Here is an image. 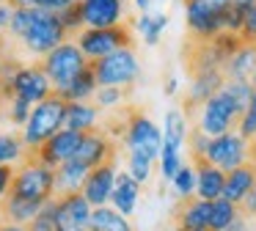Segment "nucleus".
<instances>
[{
    "mask_svg": "<svg viewBox=\"0 0 256 231\" xmlns=\"http://www.w3.org/2000/svg\"><path fill=\"white\" fill-rule=\"evenodd\" d=\"M110 130H113V135H122V140L127 143L130 154H140L146 160L160 157L162 135L154 126V121L144 116V110H138V108L118 110L110 121Z\"/></svg>",
    "mask_w": 256,
    "mask_h": 231,
    "instance_id": "obj_1",
    "label": "nucleus"
},
{
    "mask_svg": "<svg viewBox=\"0 0 256 231\" xmlns=\"http://www.w3.org/2000/svg\"><path fill=\"white\" fill-rule=\"evenodd\" d=\"M8 196L36 201V204H50L56 198V170L47 168L44 162H39L28 152V157L14 168V182Z\"/></svg>",
    "mask_w": 256,
    "mask_h": 231,
    "instance_id": "obj_2",
    "label": "nucleus"
},
{
    "mask_svg": "<svg viewBox=\"0 0 256 231\" xmlns=\"http://www.w3.org/2000/svg\"><path fill=\"white\" fill-rule=\"evenodd\" d=\"M64 118H66V102L52 91V96H47L44 102L34 104L30 110V118L25 124L22 140L28 152H36L42 143H47L52 135L64 130Z\"/></svg>",
    "mask_w": 256,
    "mask_h": 231,
    "instance_id": "obj_3",
    "label": "nucleus"
},
{
    "mask_svg": "<svg viewBox=\"0 0 256 231\" xmlns=\"http://www.w3.org/2000/svg\"><path fill=\"white\" fill-rule=\"evenodd\" d=\"M78 47L88 60H100L105 55H113L118 50H132V28L113 25V28H86L78 36Z\"/></svg>",
    "mask_w": 256,
    "mask_h": 231,
    "instance_id": "obj_4",
    "label": "nucleus"
},
{
    "mask_svg": "<svg viewBox=\"0 0 256 231\" xmlns=\"http://www.w3.org/2000/svg\"><path fill=\"white\" fill-rule=\"evenodd\" d=\"M39 66L44 69V74L50 77L52 88H56V91H64V88L88 66V58L83 55V50H80L78 44L64 42L61 47H56L50 55H44V60H42Z\"/></svg>",
    "mask_w": 256,
    "mask_h": 231,
    "instance_id": "obj_5",
    "label": "nucleus"
},
{
    "mask_svg": "<svg viewBox=\"0 0 256 231\" xmlns=\"http://www.w3.org/2000/svg\"><path fill=\"white\" fill-rule=\"evenodd\" d=\"M91 69L96 74V86L105 88V86H132L140 74V64L135 58V50H118L113 55H105L100 60H91Z\"/></svg>",
    "mask_w": 256,
    "mask_h": 231,
    "instance_id": "obj_6",
    "label": "nucleus"
},
{
    "mask_svg": "<svg viewBox=\"0 0 256 231\" xmlns=\"http://www.w3.org/2000/svg\"><path fill=\"white\" fill-rule=\"evenodd\" d=\"M14 96L25 99V102H30V104H39V102H44L47 96H52V82H50V77L44 74V69H42V66H22V69L12 77V82L3 88V99H6V102H12Z\"/></svg>",
    "mask_w": 256,
    "mask_h": 231,
    "instance_id": "obj_7",
    "label": "nucleus"
},
{
    "mask_svg": "<svg viewBox=\"0 0 256 231\" xmlns=\"http://www.w3.org/2000/svg\"><path fill=\"white\" fill-rule=\"evenodd\" d=\"M64 42H66V28H64L61 16L50 14V11H39V16L30 25V30L22 36L25 50L34 55H50Z\"/></svg>",
    "mask_w": 256,
    "mask_h": 231,
    "instance_id": "obj_8",
    "label": "nucleus"
},
{
    "mask_svg": "<svg viewBox=\"0 0 256 231\" xmlns=\"http://www.w3.org/2000/svg\"><path fill=\"white\" fill-rule=\"evenodd\" d=\"M91 206L83 192H66L52 198V218L56 231H88L91 228Z\"/></svg>",
    "mask_w": 256,
    "mask_h": 231,
    "instance_id": "obj_9",
    "label": "nucleus"
},
{
    "mask_svg": "<svg viewBox=\"0 0 256 231\" xmlns=\"http://www.w3.org/2000/svg\"><path fill=\"white\" fill-rule=\"evenodd\" d=\"M240 118H242V113L234 108V102L226 96V94L218 91L215 96H212L210 102H204V108H201V113H198V126L204 130V135L218 138V135H226V132H232V126L237 124Z\"/></svg>",
    "mask_w": 256,
    "mask_h": 231,
    "instance_id": "obj_10",
    "label": "nucleus"
},
{
    "mask_svg": "<svg viewBox=\"0 0 256 231\" xmlns=\"http://www.w3.org/2000/svg\"><path fill=\"white\" fill-rule=\"evenodd\" d=\"M204 157L210 160L215 168H220L223 174H228V170H234V168L248 162V140H242L237 132H226V135L210 138Z\"/></svg>",
    "mask_w": 256,
    "mask_h": 231,
    "instance_id": "obj_11",
    "label": "nucleus"
},
{
    "mask_svg": "<svg viewBox=\"0 0 256 231\" xmlns=\"http://www.w3.org/2000/svg\"><path fill=\"white\" fill-rule=\"evenodd\" d=\"M116 152H118V146L108 132L91 130V132H83V140H80L72 162L83 165L86 170H94L96 165H102V162H108V160L116 157Z\"/></svg>",
    "mask_w": 256,
    "mask_h": 231,
    "instance_id": "obj_12",
    "label": "nucleus"
},
{
    "mask_svg": "<svg viewBox=\"0 0 256 231\" xmlns=\"http://www.w3.org/2000/svg\"><path fill=\"white\" fill-rule=\"evenodd\" d=\"M188 28L196 38H212L223 30L220 28V6L212 0H184Z\"/></svg>",
    "mask_w": 256,
    "mask_h": 231,
    "instance_id": "obj_13",
    "label": "nucleus"
},
{
    "mask_svg": "<svg viewBox=\"0 0 256 231\" xmlns=\"http://www.w3.org/2000/svg\"><path fill=\"white\" fill-rule=\"evenodd\" d=\"M80 140H83V132H72V130H61L58 135H52L47 143H42L36 152H30L39 162H44L47 168L56 170L58 165L69 162V160L74 157V152H78Z\"/></svg>",
    "mask_w": 256,
    "mask_h": 231,
    "instance_id": "obj_14",
    "label": "nucleus"
},
{
    "mask_svg": "<svg viewBox=\"0 0 256 231\" xmlns=\"http://www.w3.org/2000/svg\"><path fill=\"white\" fill-rule=\"evenodd\" d=\"M116 160L118 157H113V160H108V162H102V165H96L94 170H88V176H86V184H83V196H86V201L91 204V206H108V201H110V196H113V184H116Z\"/></svg>",
    "mask_w": 256,
    "mask_h": 231,
    "instance_id": "obj_15",
    "label": "nucleus"
},
{
    "mask_svg": "<svg viewBox=\"0 0 256 231\" xmlns=\"http://www.w3.org/2000/svg\"><path fill=\"white\" fill-rule=\"evenodd\" d=\"M223 82H226V77H223V69H218V66L196 72V74L190 77V91H188V96H184V110H188V116H190V110L204 108V102H210V99L223 88Z\"/></svg>",
    "mask_w": 256,
    "mask_h": 231,
    "instance_id": "obj_16",
    "label": "nucleus"
},
{
    "mask_svg": "<svg viewBox=\"0 0 256 231\" xmlns=\"http://www.w3.org/2000/svg\"><path fill=\"white\" fill-rule=\"evenodd\" d=\"M190 165L196 168V196L201 201H218L223 198V184H226V174L210 162L204 154L190 157Z\"/></svg>",
    "mask_w": 256,
    "mask_h": 231,
    "instance_id": "obj_17",
    "label": "nucleus"
},
{
    "mask_svg": "<svg viewBox=\"0 0 256 231\" xmlns=\"http://www.w3.org/2000/svg\"><path fill=\"white\" fill-rule=\"evenodd\" d=\"M83 25L86 28H113L122 25L124 3L122 0H83Z\"/></svg>",
    "mask_w": 256,
    "mask_h": 231,
    "instance_id": "obj_18",
    "label": "nucleus"
},
{
    "mask_svg": "<svg viewBox=\"0 0 256 231\" xmlns=\"http://www.w3.org/2000/svg\"><path fill=\"white\" fill-rule=\"evenodd\" d=\"M210 206L212 201H201V198H184L176 209V231H201L210 226Z\"/></svg>",
    "mask_w": 256,
    "mask_h": 231,
    "instance_id": "obj_19",
    "label": "nucleus"
},
{
    "mask_svg": "<svg viewBox=\"0 0 256 231\" xmlns=\"http://www.w3.org/2000/svg\"><path fill=\"white\" fill-rule=\"evenodd\" d=\"M256 187V168L250 162L240 165V168L228 170L226 174V184H223V198L232 204H242V198L248 196L250 190Z\"/></svg>",
    "mask_w": 256,
    "mask_h": 231,
    "instance_id": "obj_20",
    "label": "nucleus"
},
{
    "mask_svg": "<svg viewBox=\"0 0 256 231\" xmlns=\"http://www.w3.org/2000/svg\"><path fill=\"white\" fill-rule=\"evenodd\" d=\"M42 209H44V204L25 201V198H17V196H6L3 201H0V218H3V223L30 226Z\"/></svg>",
    "mask_w": 256,
    "mask_h": 231,
    "instance_id": "obj_21",
    "label": "nucleus"
},
{
    "mask_svg": "<svg viewBox=\"0 0 256 231\" xmlns=\"http://www.w3.org/2000/svg\"><path fill=\"white\" fill-rule=\"evenodd\" d=\"M254 72H256V44H245L240 52H234L232 58L223 64V77H226V80L248 82Z\"/></svg>",
    "mask_w": 256,
    "mask_h": 231,
    "instance_id": "obj_22",
    "label": "nucleus"
},
{
    "mask_svg": "<svg viewBox=\"0 0 256 231\" xmlns=\"http://www.w3.org/2000/svg\"><path fill=\"white\" fill-rule=\"evenodd\" d=\"M138 192H140V184L132 179L130 174H118L116 176V184H113V196H110V204L113 209L130 218L135 212V201H138Z\"/></svg>",
    "mask_w": 256,
    "mask_h": 231,
    "instance_id": "obj_23",
    "label": "nucleus"
},
{
    "mask_svg": "<svg viewBox=\"0 0 256 231\" xmlns=\"http://www.w3.org/2000/svg\"><path fill=\"white\" fill-rule=\"evenodd\" d=\"M86 176L88 170L78 162H64L56 168V196H66V192H80L86 184Z\"/></svg>",
    "mask_w": 256,
    "mask_h": 231,
    "instance_id": "obj_24",
    "label": "nucleus"
},
{
    "mask_svg": "<svg viewBox=\"0 0 256 231\" xmlns=\"http://www.w3.org/2000/svg\"><path fill=\"white\" fill-rule=\"evenodd\" d=\"M96 74H94V69H91V60H88V66H86L83 72H80L78 77H74L72 82H69L64 91H56L58 96L64 99V102H83L86 96H91V94H96Z\"/></svg>",
    "mask_w": 256,
    "mask_h": 231,
    "instance_id": "obj_25",
    "label": "nucleus"
},
{
    "mask_svg": "<svg viewBox=\"0 0 256 231\" xmlns=\"http://www.w3.org/2000/svg\"><path fill=\"white\" fill-rule=\"evenodd\" d=\"M64 130L72 132H91L96 130V110L83 102H66V118H64Z\"/></svg>",
    "mask_w": 256,
    "mask_h": 231,
    "instance_id": "obj_26",
    "label": "nucleus"
},
{
    "mask_svg": "<svg viewBox=\"0 0 256 231\" xmlns=\"http://www.w3.org/2000/svg\"><path fill=\"white\" fill-rule=\"evenodd\" d=\"M88 231H132L130 220L113 206H96L91 212V228Z\"/></svg>",
    "mask_w": 256,
    "mask_h": 231,
    "instance_id": "obj_27",
    "label": "nucleus"
},
{
    "mask_svg": "<svg viewBox=\"0 0 256 231\" xmlns=\"http://www.w3.org/2000/svg\"><path fill=\"white\" fill-rule=\"evenodd\" d=\"M240 214V206L232 201H226V198H218V201H212L210 206V226L206 228L210 231H226L228 226L237 220Z\"/></svg>",
    "mask_w": 256,
    "mask_h": 231,
    "instance_id": "obj_28",
    "label": "nucleus"
},
{
    "mask_svg": "<svg viewBox=\"0 0 256 231\" xmlns=\"http://www.w3.org/2000/svg\"><path fill=\"white\" fill-rule=\"evenodd\" d=\"M25 157H28V148H25L22 135H14V132H0V165L22 162Z\"/></svg>",
    "mask_w": 256,
    "mask_h": 231,
    "instance_id": "obj_29",
    "label": "nucleus"
},
{
    "mask_svg": "<svg viewBox=\"0 0 256 231\" xmlns=\"http://www.w3.org/2000/svg\"><path fill=\"white\" fill-rule=\"evenodd\" d=\"M184 140H188V118H184L182 110H168L166 113V138H162V143H171V146L182 148Z\"/></svg>",
    "mask_w": 256,
    "mask_h": 231,
    "instance_id": "obj_30",
    "label": "nucleus"
},
{
    "mask_svg": "<svg viewBox=\"0 0 256 231\" xmlns=\"http://www.w3.org/2000/svg\"><path fill=\"white\" fill-rule=\"evenodd\" d=\"M168 25V14H162V11H154V14H140L138 20V30L140 36H144L146 44H157L160 42V33L166 30Z\"/></svg>",
    "mask_w": 256,
    "mask_h": 231,
    "instance_id": "obj_31",
    "label": "nucleus"
},
{
    "mask_svg": "<svg viewBox=\"0 0 256 231\" xmlns=\"http://www.w3.org/2000/svg\"><path fill=\"white\" fill-rule=\"evenodd\" d=\"M220 94H226V96L234 102V108H237L240 113H245V110H248L250 96H254V88H250V82L226 80V82H223V88H220Z\"/></svg>",
    "mask_w": 256,
    "mask_h": 231,
    "instance_id": "obj_32",
    "label": "nucleus"
},
{
    "mask_svg": "<svg viewBox=\"0 0 256 231\" xmlns=\"http://www.w3.org/2000/svg\"><path fill=\"white\" fill-rule=\"evenodd\" d=\"M160 168H162V176H166L168 182H174V176L179 174V168H182V148L171 146V143H162Z\"/></svg>",
    "mask_w": 256,
    "mask_h": 231,
    "instance_id": "obj_33",
    "label": "nucleus"
},
{
    "mask_svg": "<svg viewBox=\"0 0 256 231\" xmlns=\"http://www.w3.org/2000/svg\"><path fill=\"white\" fill-rule=\"evenodd\" d=\"M42 8H14L12 14V25H8V33L17 38H22L25 33L30 30V25L36 22V16H39Z\"/></svg>",
    "mask_w": 256,
    "mask_h": 231,
    "instance_id": "obj_34",
    "label": "nucleus"
},
{
    "mask_svg": "<svg viewBox=\"0 0 256 231\" xmlns=\"http://www.w3.org/2000/svg\"><path fill=\"white\" fill-rule=\"evenodd\" d=\"M237 135L242 138V140H256V91L254 96H250L248 102V110L242 113V118L237 121Z\"/></svg>",
    "mask_w": 256,
    "mask_h": 231,
    "instance_id": "obj_35",
    "label": "nucleus"
},
{
    "mask_svg": "<svg viewBox=\"0 0 256 231\" xmlns=\"http://www.w3.org/2000/svg\"><path fill=\"white\" fill-rule=\"evenodd\" d=\"M174 190L182 198H190L196 192V168L193 165H182L179 168V174L174 176Z\"/></svg>",
    "mask_w": 256,
    "mask_h": 231,
    "instance_id": "obj_36",
    "label": "nucleus"
},
{
    "mask_svg": "<svg viewBox=\"0 0 256 231\" xmlns=\"http://www.w3.org/2000/svg\"><path fill=\"white\" fill-rule=\"evenodd\" d=\"M127 174L132 176L138 184H146L152 176V160L140 157V154H130L127 157Z\"/></svg>",
    "mask_w": 256,
    "mask_h": 231,
    "instance_id": "obj_37",
    "label": "nucleus"
},
{
    "mask_svg": "<svg viewBox=\"0 0 256 231\" xmlns=\"http://www.w3.org/2000/svg\"><path fill=\"white\" fill-rule=\"evenodd\" d=\"M6 108H8V121H12V124L25 126V124H28V118H30V110H34V104L25 102V99H17V96H14L12 102L6 104Z\"/></svg>",
    "mask_w": 256,
    "mask_h": 231,
    "instance_id": "obj_38",
    "label": "nucleus"
},
{
    "mask_svg": "<svg viewBox=\"0 0 256 231\" xmlns=\"http://www.w3.org/2000/svg\"><path fill=\"white\" fill-rule=\"evenodd\" d=\"M58 16H61L64 28H66V33L80 30V28H83V8H80V3H72L66 11H61Z\"/></svg>",
    "mask_w": 256,
    "mask_h": 231,
    "instance_id": "obj_39",
    "label": "nucleus"
},
{
    "mask_svg": "<svg viewBox=\"0 0 256 231\" xmlns=\"http://www.w3.org/2000/svg\"><path fill=\"white\" fill-rule=\"evenodd\" d=\"M30 231H56V218H52V201L44 204V209H42L39 214L34 218V223L28 226Z\"/></svg>",
    "mask_w": 256,
    "mask_h": 231,
    "instance_id": "obj_40",
    "label": "nucleus"
},
{
    "mask_svg": "<svg viewBox=\"0 0 256 231\" xmlns=\"http://www.w3.org/2000/svg\"><path fill=\"white\" fill-rule=\"evenodd\" d=\"M124 99V88H116V86H105V88H96V102L102 108H113Z\"/></svg>",
    "mask_w": 256,
    "mask_h": 231,
    "instance_id": "obj_41",
    "label": "nucleus"
},
{
    "mask_svg": "<svg viewBox=\"0 0 256 231\" xmlns=\"http://www.w3.org/2000/svg\"><path fill=\"white\" fill-rule=\"evenodd\" d=\"M14 182V165H0V201L8 196Z\"/></svg>",
    "mask_w": 256,
    "mask_h": 231,
    "instance_id": "obj_42",
    "label": "nucleus"
},
{
    "mask_svg": "<svg viewBox=\"0 0 256 231\" xmlns=\"http://www.w3.org/2000/svg\"><path fill=\"white\" fill-rule=\"evenodd\" d=\"M72 3H78V0H42L39 8L42 11H50V14H61V11H66Z\"/></svg>",
    "mask_w": 256,
    "mask_h": 231,
    "instance_id": "obj_43",
    "label": "nucleus"
},
{
    "mask_svg": "<svg viewBox=\"0 0 256 231\" xmlns=\"http://www.w3.org/2000/svg\"><path fill=\"white\" fill-rule=\"evenodd\" d=\"M240 214H245V218H256V187L242 198V204H240Z\"/></svg>",
    "mask_w": 256,
    "mask_h": 231,
    "instance_id": "obj_44",
    "label": "nucleus"
},
{
    "mask_svg": "<svg viewBox=\"0 0 256 231\" xmlns=\"http://www.w3.org/2000/svg\"><path fill=\"white\" fill-rule=\"evenodd\" d=\"M12 14H14L12 6H0V36H3V30H8V25H12Z\"/></svg>",
    "mask_w": 256,
    "mask_h": 231,
    "instance_id": "obj_45",
    "label": "nucleus"
},
{
    "mask_svg": "<svg viewBox=\"0 0 256 231\" xmlns=\"http://www.w3.org/2000/svg\"><path fill=\"white\" fill-rule=\"evenodd\" d=\"M162 3H166V0H135V6H138L144 14H154V8H160Z\"/></svg>",
    "mask_w": 256,
    "mask_h": 231,
    "instance_id": "obj_46",
    "label": "nucleus"
},
{
    "mask_svg": "<svg viewBox=\"0 0 256 231\" xmlns=\"http://www.w3.org/2000/svg\"><path fill=\"white\" fill-rule=\"evenodd\" d=\"M228 3H232L234 8L240 11V14H248V11L256 6V0H228Z\"/></svg>",
    "mask_w": 256,
    "mask_h": 231,
    "instance_id": "obj_47",
    "label": "nucleus"
},
{
    "mask_svg": "<svg viewBox=\"0 0 256 231\" xmlns=\"http://www.w3.org/2000/svg\"><path fill=\"white\" fill-rule=\"evenodd\" d=\"M0 231H30L28 226H17V223H0Z\"/></svg>",
    "mask_w": 256,
    "mask_h": 231,
    "instance_id": "obj_48",
    "label": "nucleus"
},
{
    "mask_svg": "<svg viewBox=\"0 0 256 231\" xmlns=\"http://www.w3.org/2000/svg\"><path fill=\"white\" fill-rule=\"evenodd\" d=\"M248 162L256 168V140H250V143H248Z\"/></svg>",
    "mask_w": 256,
    "mask_h": 231,
    "instance_id": "obj_49",
    "label": "nucleus"
},
{
    "mask_svg": "<svg viewBox=\"0 0 256 231\" xmlns=\"http://www.w3.org/2000/svg\"><path fill=\"white\" fill-rule=\"evenodd\" d=\"M174 88H176V80H168L166 82V94H174Z\"/></svg>",
    "mask_w": 256,
    "mask_h": 231,
    "instance_id": "obj_50",
    "label": "nucleus"
},
{
    "mask_svg": "<svg viewBox=\"0 0 256 231\" xmlns=\"http://www.w3.org/2000/svg\"><path fill=\"white\" fill-rule=\"evenodd\" d=\"M248 82H250V88H254V91H256V72H254V74H250V80H248Z\"/></svg>",
    "mask_w": 256,
    "mask_h": 231,
    "instance_id": "obj_51",
    "label": "nucleus"
},
{
    "mask_svg": "<svg viewBox=\"0 0 256 231\" xmlns=\"http://www.w3.org/2000/svg\"><path fill=\"white\" fill-rule=\"evenodd\" d=\"M3 104H8V102L3 99V94H0V113H3Z\"/></svg>",
    "mask_w": 256,
    "mask_h": 231,
    "instance_id": "obj_52",
    "label": "nucleus"
},
{
    "mask_svg": "<svg viewBox=\"0 0 256 231\" xmlns=\"http://www.w3.org/2000/svg\"><path fill=\"white\" fill-rule=\"evenodd\" d=\"M212 3H218V6H223V3H228V0H212Z\"/></svg>",
    "mask_w": 256,
    "mask_h": 231,
    "instance_id": "obj_53",
    "label": "nucleus"
},
{
    "mask_svg": "<svg viewBox=\"0 0 256 231\" xmlns=\"http://www.w3.org/2000/svg\"><path fill=\"white\" fill-rule=\"evenodd\" d=\"M0 55H3V36H0Z\"/></svg>",
    "mask_w": 256,
    "mask_h": 231,
    "instance_id": "obj_54",
    "label": "nucleus"
},
{
    "mask_svg": "<svg viewBox=\"0 0 256 231\" xmlns=\"http://www.w3.org/2000/svg\"><path fill=\"white\" fill-rule=\"evenodd\" d=\"M0 6H8V0H0Z\"/></svg>",
    "mask_w": 256,
    "mask_h": 231,
    "instance_id": "obj_55",
    "label": "nucleus"
},
{
    "mask_svg": "<svg viewBox=\"0 0 256 231\" xmlns=\"http://www.w3.org/2000/svg\"><path fill=\"white\" fill-rule=\"evenodd\" d=\"M0 94H3V86H0Z\"/></svg>",
    "mask_w": 256,
    "mask_h": 231,
    "instance_id": "obj_56",
    "label": "nucleus"
},
{
    "mask_svg": "<svg viewBox=\"0 0 256 231\" xmlns=\"http://www.w3.org/2000/svg\"><path fill=\"white\" fill-rule=\"evenodd\" d=\"M201 231H210V228H201Z\"/></svg>",
    "mask_w": 256,
    "mask_h": 231,
    "instance_id": "obj_57",
    "label": "nucleus"
},
{
    "mask_svg": "<svg viewBox=\"0 0 256 231\" xmlns=\"http://www.w3.org/2000/svg\"><path fill=\"white\" fill-rule=\"evenodd\" d=\"M78 3H83V0H78Z\"/></svg>",
    "mask_w": 256,
    "mask_h": 231,
    "instance_id": "obj_58",
    "label": "nucleus"
}]
</instances>
